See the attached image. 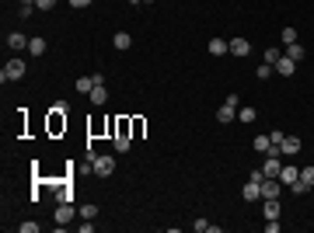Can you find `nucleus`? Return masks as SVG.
Returning <instances> with one entry per match:
<instances>
[{
	"label": "nucleus",
	"mask_w": 314,
	"mask_h": 233,
	"mask_svg": "<svg viewBox=\"0 0 314 233\" xmlns=\"http://www.w3.org/2000/svg\"><path fill=\"white\" fill-rule=\"evenodd\" d=\"M283 195V181L279 178H265L262 181V198H279Z\"/></svg>",
	"instance_id": "nucleus-4"
},
{
	"label": "nucleus",
	"mask_w": 314,
	"mask_h": 233,
	"mask_svg": "<svg viewBox=\"0 0 314 233\" xmlns=\"http://www.w3.org/2000/svg\"><path fill=\"white\" fill-rule=\"evenodd\" d=\"M248 52H251L248 38H231V56H248Z\"/></svg>",
	"instance_id": "nucleus-9"
},
{
	"label": "nucleus",
	"mask_w": 314,
	"mask_h": 233,
	"mask_svg": "<svg viewBox=\"0 0 314 233\" xmlns=\"http://www.w3.org/2000/svg\"><path fill=\"white\" fill-rule=\"evenodd\" d=\"M283 42L293 46V42H297V28H283Z\"/></svg>",
	"instance_id": "nucleus-27"
},
{
	"label": "nucleus",
	"mask_w": 314,
	"mask_h": 233,
	"mask_svg": "<svg viewBox=\"0 0 314 233\" xmlns=\"http://www.w3.org/2000/svg\"><path fill=\"white\" fill-rule=\"evenodd\" d=\"M21 77H25V60H21V56H11L7 66L0 70V80L7 84V80H21Z\"/></svg>",
	"instance_id": "nucleus-1"
},
{
	"label": "nucleus",
	"mask_w": 314,
	"mask_h": 233,
	"mask_svg": "<svg viewBox=\"0 0 314 233\" xmlns=\"http://www.w3.org/2000/svg\"><path fill=\"white\" fill-rule=\"evenodd\" d=\"M91 101H94V104H105V101H108V90H105V84L91 87Z\"/></svg>",
	"instance_id": "nucleus-19"
},
{
	"label": "nucleus",
	"mask_w": 314,
	"mask_h": 233,
	"mask_svg": "<svg viewBox=\"0 0 314 233\" xmlns=\"http://www.w3.org/2000/svg\"><path fill=\"white\" fill-rule=\"evenodd\" d=\"M234 118H237V108H234V104H227V101H224V104L217 108V122H224V126H227V122H234Z\"/></svg>",
	"instance_id": "nucleus-7"
},
{
	"label": "nucleus",
	"mask_w": 314,
	"mask_h": 233,
	"mask_svg": "<svg viewBox=\"0 0 314 233\" xmlns=\"http://www.w3.org/2000/svg\"><path fill=\"white\" fill-rule=\"evenodd\" d=\"M7 46H11L14 52H21V49H28V38H25L21 32H11V35H7Z\"/></svg>",
	"instance_id": "nucleus-10"
},
{
	"label": "nucleus",
	"mask_w": 314,
	"mask_h": 233,
	"mask_svg": "<svg viewBox=\"0 0 314 233\" xmlns=\"http://www.w3.org/2000/svg\"><path fill=\"white\" fill-rule=\"evenodd\" d=\"M251 146H255V154H269V150H272V140H269V136H255Z\"/></svg>",
	"instance_id": "nucleus-15"
},
{
	"label": "nucleus",
	"mask_w": 314,
	"mask_h": 233,
	"mask_svg": "<svg viewBox=\"0 0 314 233\" xmlns=\"http://www.w3.org/2000/svg\"><path fill=\"white\" fill-rule=\"evenodd\" d=\"M279 170H283V156H276V154H265V164H262V174H265V178H279Z\"/></svg>",
	"instance_id": "nucleus-3"
},
{
	"label": "nucleus",
	"mask_w": 314,
	"mask_h": 233,
	"mask_svg": "<svg viewBox=\"0 0 314 233\" xmlns=\"http://www.w3.org/2000/svg\"><path fill=\"white\" fill-rule=\"evenodd\" d=\"M255 115H258L255 108H241V112H237V118H241V122H255Z\"/></svg>",
	"instance_id": "nucleus-26"
},
{
	"label": "nucleus",
	"mask_w": 314,
	"mask_h": 233,
	"mask_svg": "<svg viewBox=\"0 0 314 233\" xmlns=\"http://www.w3.org/2000/svg\"><path fill=\"white\" fill-rule=\"evenodd\" d=\"M91 0H70V7H87Z\"/></svg>",
	"instance_id": "nucleus-34"
},
{
	"label": "nucleus",
	"mask_w": 314,
	"mask_h": 233,
	"mask_svg": "<svg viewBox=\"0 0 314 233\" xmlns=\"http://www.w3.org/2000/svg\"><path fill=\"white\" fill-rule=\"evenodd\" d=\"M300 181H304V184H311V188H314V167H300Z\"/></svg>",
	"instance_id": "nucleus-25"
},
{
	"label": "nucleus",
	"mask_w": 314,
	"mask_h": 233,
	"mask_svg": "<svg viewBox=\"0 0 314 233\" xmlns=\"http://www.w3.org/2000/svg\"><path fill=\"white\" fill-rule=\"evenodd\" d=\"M231 52V42H224V38H210V56H227Z\"/></svg>",
	"instance_id": "nucleus-11"
},
{
	"label": "nucleus",
	"mask_w": 314,
	"mask_h": 233,
	"mask_svg": "<svg viewBox=\"0 0 314 233\" xmlns=\"http://www.w3.org/2000/svg\"><path fill=\"white\" fill-rule=\"evenodd\" d=\"M112 46H115L119 52H126V49L133 46V35H126V32H115V38H112Z\"/></svg>",
	"instance_id": "nucleus-14"
},
{
	"label": "nucleus",
	"mask_w": 314,
	"mask_h": 233,
	"mask_svg": "<svg viewBox=\"0 0 314 233\" xmlns=\"http://www.w3.org/2000/svg\"><path fill=\"white\" fill-rule=\"evenodd\" d=\"M74 87H77L80 94H91V87H94V80H91V77H80L77 84H74Z\"/></svg>",
	"instance_id": "nucleus-23"
},
{
	"label": "nucleus",
	"mask_w": 314,
	"mask_h": 233,
	"mask_svg": "<svg viewBox=\"0 0 314 233\" xmlns=\"http://www.w3.org/2000/svg\"><path fill=\"white\" fill-rule=\"evenodd\" d=\"M21 4H35V0H21Z\"/></svg>",
	"instance_id": "nucleus-35"
},
{
	"label": "nucleus",
	"mask_w": 314,
	"mask_h": 233,
	"mask_svg": "<svg viewBox=\"0 0 314 233\" xmlns=\"http://www.w3.org/2000/svg\"><path fill=\"white\" fill-rule=\"evenodd\" d=\"M286 192H290V195H307V192H311V184H304V181L297 178V181H293V184H290Z\"/></svg>",
	"instance_id": "nucleus-22"
},
{
	"label": "nucleus",
	"mask_w": 314,
	"mask_h": 233,
	"mask_svg": "<svg viewBox=\"0 0 314 233\" xmlns=\"http://www.w3.org/2000/svg\"><path fill=\"white\" fill-rule=\"evenodd\" d=\"M35 7H39V10H53V7H56V0H35Z\"/></svg>",
	"instance_id": "nucleus-30"
},
{
	"label": "nucleus",
	"mask_w": 314,
	"mask_h": 233,
	"mask_svg": "<svg viewBox=\"0 0 314 233\" xmlns=\"http://www.w3.org/2000/svg\"><path fill=\"white\" fill-rule=\"evenodd\" d=\"M300 154V140H297V136H286V140H283V156H297Z\"/></svg>",
	"instance_id": "nucleus-13"
},
{
	"label": "nucleus",
	"mask_w": 314,
	"mask_h": 233,
	"mask_svg": "<svg viewBox=\"0 0 314 233\" xmlns=\"http://www.w3.org/2000/svg\"><path fill=\"white\" fill-rule=\"evenodd\" d=\"M74 216H77V209H74L70 202H60V209H56V216H53V220H56V223H60V230H63Z\"/></svg>",
	"instance_id": "nucleus-5"
},
{
	"label": "nucleus",
	"mask_w": 314,
	"mask_h": 233,
	"mask_svg": "<svg viewBox=\"0 0 314 233\" xmlns=\"http://www.w3.org/2000/svg\"><path fill=\"white\" fill-rule=\"evenodd\" d=\"M112 146H115L119 154H126V150H129V136H126V132H115V140H112Z\"/></svg>",
	"instance_id": "nucleus-20"
},
{
	"label": "nucleus",
	"mask_w": 314,
	"mask_h": 233,
	"mask_svg": "<svg viewBox=\"0 0 314 233\" xmlns=\"http://www.w3.org/2000/svg\"><path fill=\"white\" fill-rule=\"evenodd\" d=\"M192 230H196V233H210V223H206V220H196Z\"/></svg>",
	"instance_id": "nucleus-28"
},
{
	"label": "nucleus",
	"mask_w": 314,
	"mask_h": 233,
	"mask_svg": "<svg viewBox=\"0 0 314 233\" xmlns=\"http://www.w3.org/2000/svg\"><path fill=\"white\" fill-rule=\"evenodd\" d=\"M286 56H290L293 63H300V60H304L307 52H304V46H300V42H293V46H286Z\"/></svg>",
	"instance_id": "nucleus-18"
},
{
	"label": "nucleus",
	"mask_w": 314,
	"mask_h": 233,
	"mask_svg": "<svg viewBox=\"0 0 314 233\" xmlns=\"http://www.w3.org/2000/svg\"><path fill=\"white\" fill-rule=\"evenodd\" d=\"M91 170H94L98 178H112V170H115V156H112V154H105V156H94Z\"/></svg>",
	"instance_id": "nucleus-2"
},
{
	"label": "nucleus",
	"mask_w": 314,
	"mask_h": 233,
	"mask_svg": "<svg viewBox=\"0 0 314 233\" xmlns=\"http://www.w3.org/2000/svg\"><path fill=\"white\" fill-rule=\"evenodd\" d=\"M265 233H279V220H269V223H265Z\"/></svg>",
	"instance_id": "nucleus-33"
},
{
	"label": "nucleus",
	"mask_w": 314,
	"mask_h": 233,
	"mask_svg": "<svg viewBox=\"0 0 314 233\" xmlns=\"http://www.w3.org/2000/svg\"><path fill=\"white\" fill-rule=\"evenodd\" d=\"M269 74H272V66H269V63H262V66H258V80H265Z\"/></svg>",
	"instance_id": "nucleus-32"
},
{
	"label": "nucleus",
	"mask_w": 314,
	"mask_h": 233,
	"mask_svg": "<svg viewBox=\"0 0 314 233\" xmlns=\"http://www.w3.org/2000/svg\"><path fill=\"white\" fill-rule=\"evenodd\" d=\"M241 198H244V202H258V198H262V184L248 181V184L241 188Z\"/></svg>",
	"instance_id": "nucleus-6"
},
{
	"label": "nucleus",
	"mask_w": 314,
	"mask_h": 233,
	"mask_svg": "<svg viewBox=\"0 0 314 233\" xmlns=\"http://www.w3.org/2000/svg\"><path fill=\"white\" fill-rule=\"evenodd\" d=\"M269 140H272V143H276V146H283V140H286V136H283V132H279V129H272V132H269Z\"/></svg>",
	"instance_id": "nucleus-29"
},
{
	"label": "nucleus",
	"mask_w": 314,
	"mask_h": 233,
	"mask_svg": "<svg viewBox=\"0 0 314 233\" xmlns=\"http://www.w3.org/2000/svg\"><path fill=\"white\" fill-rule=\"evenodd\" d=\"M18 230H21V233H39V223H21Z\"/></svg>",
	"instance_id": "nucleus-31"
},
{
	"label": "nucleus",
	"mask_w": 314,
	"mask_h": 233,
	"mask_svg": "<svg viewBox=\"0 0 314 233\" xmlns=\"http://www.w3.org/2000/svg\"><path fill=\"white\" fill-rule=\"evenodd\" d=\"M140 4H143V0H140ZM147 4H154V0H147Z\"/></svg>",
	"instance_id": "nucleus-36"
},
{
	"label": "nucleus",
	"mask_w": 314,
	"mask_h": 233,
	"mask_svg": "<svg viewBox=\"0 0 314 233\" xmlns=\"http://www.w3.org/2000/svg\"><path fill=\"white\" fill-rule=\"evenodd\" d=\"M272 70H279V74H283V77H293V74H297V63H293V60H290V56H279V63H276V66H272Z\"/></svg>",
	"instance_id": "nucleus-8"
},
{
	"label": "nucleus",
	"mask_w": 314,
	"mask_h": 233,
	"mask_svg": "<svg viewBox=\"0 0 314 233\" xmlns=\"http://www.w3.org/2000/svg\"><path fill=\"white\" fill-rule=\"evenodd\" d=\"M297 178H300V170H297V167H286V164H283V170H279V181H283V188H290V184H293Z\"/></svg>",
	"instance_id": "nucleus-12"
},
{
	"label": "nucleus",
	"mask_w": 314,
	"mask_h": 233,
	"mask_svg": "<svg viewBox=\"0 0 314 233\" xmlns=\"http://www.w3.org/2000/svg\"><path fill=\"white\" fill-rule=\"evenodd\" d=\"M279 56H283L279 49H265V52H262V63H269V66H276V63H279Z\"/></svg>",
	"instance_id": "nucleus-21"
},
{
	"label": "nucleus",
	"mask_w": 314,
	"mask_h": 233,
	"mask_svg": "<svg viewBox=\"0 0 314 233\" xmlns=\"http://www.w3.org/2000/svg\"><path fill=\"white\" fill-rule=\"evenodd\" d=\"M80 216H84V220H94V216H98V206H94V202L80 206Z\"/></svg>",
	"instance_id": "nucleus-24"
},
{
	"label": "nucleus",
	"mask_w": 314,
	"mask_h": 233,
	"mask_svg": "<svg viewBox=\"0 0 314 233\" xmlns=\"http://www.w3.org/2000/svg\"><path fill=\"white\" fill-rule=\"evenodd\" d=\"M265 220H279V198H265Z\"/></svg>",
	"instance_id": "nucleus-16"
},
{
	"label": "nucleus",
	"mask_w": 314,
	"mask_h": 233,
	"mask_svg": "<svg viewBox=\"0 0 314 233\" xmlns=\"http://www.w3.org/2000/svg\"><path fill=\"white\" fill-rule=\"evenodd\" d=\"M28 52H32V56H42V52H46V38H39V35L28 38Z\"/></svg>",
	"instance_id": "nucleus-17"
}]
</instances>
